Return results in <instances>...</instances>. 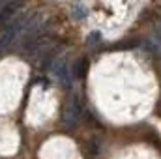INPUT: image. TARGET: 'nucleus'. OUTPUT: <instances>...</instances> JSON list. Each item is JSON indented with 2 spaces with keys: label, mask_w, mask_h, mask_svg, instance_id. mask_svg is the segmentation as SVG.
<instances>
[{
  "label": "nucleus",
  "mask_w": 161,
  "mask_h": 159,
  "mask_svg": "<svg viewBox=\"0 0 161 159\" xmlns=\"http://www.w3.org/2000/svg\"><path fill=\"white\" fill-rule=\"evenodd\" d=\"M51 73L54 75V79L62 84H69L71 82V64L68 56H58L53 60L51 64Z\"/></svg>",
  "instance_id": "obj_1"
},
{
  "label": "nucleus",
  "mask_w": 161,
  "mask_h": 159,
  "mask_svg": "<svg viewBox=\"0 0 161 159\" xmlns=\"http://www.w3.org/2000/svg\"><path fill=\"white\" fill-rule=\"evenodd\" d=\"M79 118H80V105L77 101V97H73L64 107V125L66 127H75Z\"/></svg>",
  "instance_id": "obj_2"
},
{
  "label": "nucleus",
  "mask_w": 161,
  "mask_h": 159,
  "mask_svg": "<svg viewBox=\"0 0 161 159\" xmlns=\"http://www.w3.org/2000/svg\"><path fill=\"white\" fill-rule=\"evenodd\" d=\"M23 6V0H9L2 9H0V26H4V25H8V23H11L13 21V17H15V13L19 11V8Z\"/></svg>",
  "instance_id": "obj_3"
},
{
  "label": "nucleus",
  "mask_w": 161,
  "mask_h": 159,
  "mask_svg": "<svg viewBox=\"0 0 161 159\" xmlns=\"http://www.w3.org/2000/svg\"><path fill=\"white\" fill-rule=\"evenodd\" d=\"M152 43L156 47V51H161V23H158L154 26V32H152Z\"/></svg>",
  "instance_id": "obj_4"
},
{
  "label": "nucleus",
  "mask_w": 161,
  "mask_h": 159,
  "mask_svg": "<svg viewBox=\"0 0 161 159\" xmlns=\"http://www.w3.org/2000/svg\"><path fill=\"white\" fill-rule=\"evenodd\" d=\"M71 11H73V17H75V19H84V17L88 15V9H86L80 2H75V4H73Z\"/></svg>",
  "instance_id": "obj_5"
}]
</instances>
